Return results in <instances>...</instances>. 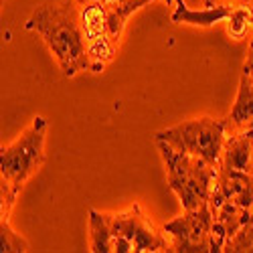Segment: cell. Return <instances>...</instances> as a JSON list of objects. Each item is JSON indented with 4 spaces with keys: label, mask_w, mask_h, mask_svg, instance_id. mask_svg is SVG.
I'll use <instances>...</instances> for the list:
<instances>
[{
    "label": "cell",
    "mask_w": 253,
    "mask_h": 253,
    "mask_svg": "<svg viewBox=\"0 0 253 253\" xmlns=\"http://www.w3.org/2000/svg\"><path fill=\"white\" fill-rule=\"evenodd\" d=\"M25 29L37 33L45 41L61 71L67 77L89 71L87 39L75 0H47L45 4L33 10L25 23Z\"/></svg>",
    "instance_id": "cell-1"
},
{
    "label": "cell",
    "mask_w": 253,
    "mask_h": 253,
    "mask_svg": "<svg viewBox=\"0 0 253 253\" xmlns=\"http://www.w3.org/2000/svg\"><path fill=\"white\" fill-rule=\"evenodd\" d=\"M89 251L91 253H164L170 241L142 207L134 203L120 213L89 211Z\"/></svg>",
    "instance_id": "cell-2"
},
{
    "label": "cell",
    "mask_w": 253,
    "mask_h": 253,
    "mask_svg": "<svg viewBox=\"0 0 253 253\" xmlns=\"http://www.w3.org/2000/svg\"><path fill=\"white\" fill-rule=\"evenodd\" d=\"M49 124L37 116L12 144L0 148V211L12 213L23 186L45 162V140Z\"/></svg>",
    "instance_id": "cell-3"
},
{
    "label": "cell",
    "mask_w": 253,
    "mask_h": 253,
    "mask_svg": "<svg viewBox=\"0 0 253 253\" xmlns=\"http://www.w3.org/2000/svg\"><path fill=\"white\" fill-rule=\"evenodd\" d=\"M156 148L166 168V182L178 197L182 209L191 211L209 203L217 176V166L209 164L203 158L178 152L164 142H156Z\"/></svg>",
    "instance_id": "cell-4"
},
{
    "label": "cell",
    "mask_w": 253,
    "mask_h": 253,
    "mask_svg": "<svg viewBox=\"0 0 253 253\" xmlns=\"http://www.w3.org/2000/svg\"><path fill=\"white\" fill-rule=\"evenodd\" d=\"M227 138L225 118H191L170 128L154 134V142H164L174 150L207 160L209 164H219L223 146Z\"/></svg>",
    "instance_id": "cell-5"
},
{
    "label": "cell",
    "mask_w": 253,
    "mask_h": 253,
    "mask_svg": "<svg viewBox=\"0 0 253 253\" xmlns=\"http://www.w3.org/2000/svg\"><path fill=\"white\" fill-rule=\"evenodd\" d=\"M162 231L170 241V251L176 253H209L213 251V211L205 203L199 209L186 211L168 221Z\"/></svg>",
    "instance_id": "cell-6"
},
{
    "label": "cell",
    "mask_w": 253,
    "mask_h": 253,
    "mask_svg": "<svg viewBox=\"0 0 253 253\" xmlns=\"http://www.w3.org/2000/svg\"><path fill=\"white\" fill-rule=\"evenodd\" d=\"M227 201L243 207H253V172L217 168L209 205H219Z\"/></svg>",
    "instance_id": "cell-7"
},
{
    "label": "cell",
    "mask_w": 253,
    "mask_h": 253,
    "mask_svg": "<svg viewBox=\"0 0 253 253\" xmlns=\"http://www.w3.org/2000/svg\"><path fill=\"white\" fill-rule=\"evenodd\" d=\"M211 211H213V251H223L225 243L247 221L253 207H243L227 201L219 205H211Z\"/></svg>",
    "instance_id": "cell-8"
},
{
    "label": "cell",
    "mask_w": 253,
    "mask_h": 253,
    "mask_svg": "<svg viewBox=\"0 0 253 253\" xmlns=\"http://www.w3.org/2000/svg\"><path fill=\"white\" fill-rule=\"evenodd\" d=\"M227 136L247 134L253 136V79L247 73H241L237 97L231 112L225 118Z\"/></svg>",
    "instance_id": "cell-9"
},
{
    "label": "cell",
    "mask_w": 253,
    "mask_h": 253,
    "mask_svg": "<svg viewBox=\"0 0 253 253\" xmlns=\"http://www.w3.org/2000/svg\"><path fill=\"white\" fill-rule=\"evenodd\" d=\"M217 168L253 172V136L247 134L227 136Z\"/></svg>",
    "instance_id": "cell-10"
},
{
    "label": "cell",
    "mask_w": 253,
    "mask_h": 253,
    "mask_svg": "<svg viewBox=\"0 0 253 253\" xmlns=\"http://www.w3.org/2000/svg\"><path fill=\"white\" fill-rule=\"evenodd\" d=\"M172 6V23L193 25V27H213L217 23H225L231 6H205L201 10L188 8L184 0H174Z\"/></svg>",
    "instance_id": "cell-11"
},
{
    "label": "cell",
    "mask_w": 253,
    "mask_h": 253,
    "mask_svg": "<svg viewBox=\"0 0 253 253\" xmlns=\"http://www.w3.org/2000/svg\"><path fill=\"white\" fill-rule=\"evenodd\" d=\"M227 35L233 41H245L251 39L253 35V10L243 4V6H231L229 16L225 20Z\"/></svg>",
    "instance_id": "cell-12"
},
{
    "label": "cell",
    "mask_w": 253,
    "mask_h": 253,
    "mask_svg": "<svg viewBox=\"0 0 253 253\" xmlns=\"http://www.w3.org/2000/svg\"><path fill=\"white\" fill-rule=\"evenodd\" d=\"M29 249H31L29 241L12 229L10 213H2V211H0V251L2 253H25Z\"/></svg>",
    "instance_id": "cell-13"
},
{
    "label": "cell",
    "mask_w": 253,
    "mask_h": 253,
    "mask_svg": "<svg viewBox=\"0 0 253 253\" xmlns=\"http://www.w3.org/2000/svg\"><path fill=\"white\" fill-rule=\"evenodd\" d=\"M223 251H227V253H253V211L247 217V221L237 229V233L225 243Z\"/></svg>",
    "instance_id": "cell-14"
},
{
    "label": "cell",
    "mask_w": 253,
    "mask_h": 253,
    "mask_svg": "<svg viewBox=\"0 0 253 253\" xmlns=\"http://www.w3.org/2000/svg\"><path fill=\"white\" fill-rule=\"evenodd\" d=\"M243 73H247L253 79V35H251L249 45H247V57H245V63H243Z\"/></svg>",
    "instance_id": "cell-15"
},
{
    "label": "cell",
    "mask_w": 253,
    "mask_h": 253,
    "mask_svg": "<svg viewBox=\"0 0 253 253\" xmlns=\"http://www.w3.org/2000/svg\"><path fill=\"white\" fill-rule=\"evenodd\" d=\"M205 6H243L247 0H203Z\"/></svg>",
    "instance_id": "cell-16"
},
{
    "label": "cell",
    "mask_w": 253,
    "mask_h": 253,
    "mask_svg": "<svg viewBox=\"0 0 253 253\" xmlns=\"http://www.w3.org/2000/svg\"><path fill=\"white\" fill-rule=\"evenodd\" d=\"M247 6H249V8L253 10V0H247Z\"/></svg>",
    "instance_id": "cell-17"
}]
</instances>
